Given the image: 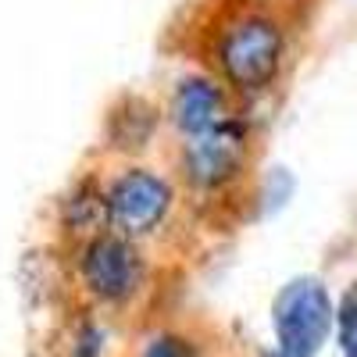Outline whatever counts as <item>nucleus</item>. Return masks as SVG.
Here are the masks:
<instances>
[{"mask_svg": "<svg viewBox=\"0 0 357 357\" xmlns=\"http://www.w3.org/2000/svg\"><path fill=\"white\" fill-rule=\"evenodd\" d=\"M275 340H279V357H318L333 333V301L318 279H293L279 296H275Z\"/></svg>", "mask_w": 357, "mask_h": 357, "instance_id": "f257e3e1", "label": "nucleus"}, {"mask_svg": "<svg viewBox=\"0 0 357 357\" xmlns=\"http://www.w3.org/2000/svg\"><path fill=\"white\" fill-rule=\"evenodd\" d=\"M282 61V29L272 18H240L225 29L218 43V65L232 86L243 93H257L275 79Z\"/></svg>", "mask_w": 357, "mask_h": 357, "instance_id": "f03ea898", "label": "nucleus"}, {"mask_svg": "<svg viewBox=\"0 0 357 357\" xmlns=\"http://www.w3.org/2000/svg\"><path fill=\"white\" fill-rule=\"evenodd\" d=\"M172 204V190L165 178H158L154 172L132 168L126 175H118L111 190H107V218L126 229L132 236H143L161 225V218L168 215Z\"/></svg>", "mask_w": 357, "mask_h": 357, "instance_id": "7ed1b4c3", "label": "nucleus"}, {"mask_svg": "<svg viewBox=\"0 0 357 357\" xmlns=\"http://www.w3.org/2000/svg\"><path fill=\"white\" fill-rule=\"evenodd\" d=\"M139 275H143L139 254L118 236H97L82 250V279L89 293H97L100 301L118 304L126 296H132V289L139 286Z\"/></svg>", "mask_w": 357, "mask_h": 357, "instance_id": "20e7f679", "label": "nucleus"}, {"mask_svg": "<svg viewBox=\"0 0 357 357\" xmlns=\"http://www.w3.org/2000/svg\"><path fill=\"white\" fill-rule=\"evenodd\" d=\"M243 165V132L236 126H218L204 136H193L186 146V178L197 186H222Z\"/></svg>", "mask_w": 357, "mask_h": 357, "instance_id": "39448f33", "label": "nucleus"}, {"mask_svg": "<svg viewBox=\"0 0 357 357\" xmlns=\"http://www.w3.org/2000/svg\"><path fill=\"white\" fill-rule=\"evenodd\" d=\"M222 111H225V100H222L215 82H207V79H186L183 86L175 89L172 122L183 129V132H190V136H204V132L218 129Z\"/></svg>", "mask_w": 357, "mask_h": 357, "instance_id": "423d86ee", "label": "nucleus"}, {"mask_svg": "<svg viewBox=\"0 0 357 357\" xmlns=\"http://www.w3.org/2000/svg\"><path fill=\"white\" fill-rule=\"evenodd\" d=\"M336 336H340V354L357 357V282L343 293L336 307Z\"/></svg>", "mask_w": 357, "mask_h": 357, "instance_id": "0eeeda50", "label": "nucleus"}, {"mask_svg": "<svg viewBox=\"0 0 357 357\" xmlns=\"http://www.w3.org/2000/svg\"><path fill=\"white\" fill-rule=\"evenodd\" d=\"M139 357H193V347L178 336H158L146 343V350Z\"/></svg>", "mask_w": 357, "mask_h": 357, "instance_id": "6e6552de", "label": "nucleus"}, {"mask_svg": "<svg viewBox=\"0 0 357 357\" xmlns=\"http://www.w3.org/2000/svg\"><path fill=\"white\" fill-rule=\"evenodd\" d=\"M100 354V333L86 329V336L75 343V357H97Z\"/></svg>", "mask_w": 357, "mask_h": 357, "instance_id": "1a4fd4ad", "label": "nucleus"}]
</instances>
